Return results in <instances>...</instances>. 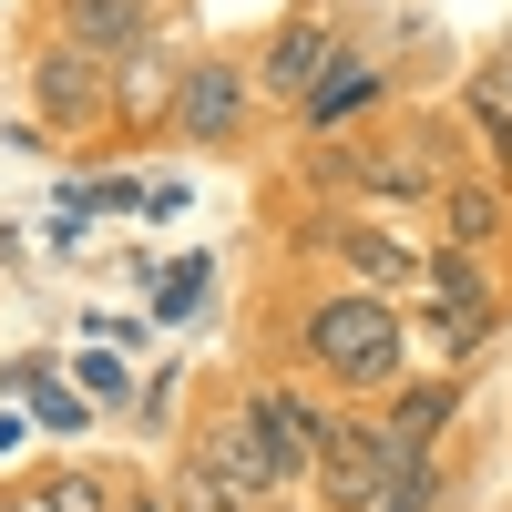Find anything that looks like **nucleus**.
<instances>
[{"label": "nucleus", "mask_w": 512, "mask_h": 512, "mask_svg": "<svg viewBox=\"0 0 512 512\" xmlns=\"http://www.w3.org/2000/svg\"><path fill=\"white\" fill-rule=\"evenodd\" d=\"M11 390L31 400V420H52V431H93V410H103L82 379H52V369H31V359L11 369Z\"/></svg>", "instance_id": "9b49d317"}, {"label": "nucleus", "mask_w": 512, "mask_h": 512, "mask_svg": "<svg viewBox=\"0 0 512 512\" xmlns=\"http://www.w3.org/2000/svg\"><path fill=\"white\" fill-rule=\"evenodd\" d=\"M52 482V512H103V472H41Z\"/></svg>", "instance_id": "6ab92c4d"}, {"label": "nucleus", "mask_w": 512, "mask_h": 512, "mask_svg": "<svg viewBox=\"0 0 512 512\" xmlns=\"http://www.w3.org/2000/svg\"><path fill=\"white\" fill-rule=\"evenodd\" d=\"M195 461H205V472H216V482H226L246 512H277V492L297 482L287 461H277V441L256 431V410H226V420H205V431H195Z\"/></svg>", "instance_id": "7ed1b4c3"}, {"label": "nucleus", "mask_w": 512, "mask_h": 512, "mask_svg": "<svg viewBox=\"0 0 512 512\" xmlns=\"http://www.w3.org/2000/svg\"><path fill=\"white\" fill-rule=\"evenodd\" d=\"M31 103H41V123H93V113L113 103L103 52H82V41H52V52L31 62Z\"/></svg>", "instance_id": "20e7f679"}, {"label": "nucleus", "mask_w": 512, "mask_h": 512, "mask_svg": "<svg viewBox=\"0 0 512 512\" xmlns=\"http://www.w3.org/2000/svg\"><path fill=\"white\" fill-rule=\"evenodd\" d=\"M369 103H379V72L338 52V62H328V82L308 93V123H349V113H369Z\"/></svg>", "instance_id": "ddd939ff"}, {"label": "nucleus", "mask_w": 512, "mask_h": 512, "mask_svg": "<svg viewBox=\"0 0 512 512\" xmlns=\"http://www.w3.org/2000/svg\"><path fill=\"white\" fill-rule=\"evenodd\" d=\"M154 31V0H62V41H82V52H134V41Z\"/></svg>", "instance_id": "6e6552de"}, {"label": "nucleus", "mask_w": 512, "mask_h": 512, "mask_svg": "<svg viewBox=\"0 0 512 512\" xmlns=\"http://www.w3.org/2000/svg\"><path fill=\"white\" fill-rule=\"evenodd\" d=\"M308 359L338 379V390H379V379L400 369V318H390V297L359 287V297L308 308Z\"/></svg>", "instance_id": "f03ea898"}, {"label": "nucleus", "mask_w": 512, "mask_h": 512, "mask_svg": "<svg viewBox=\"0 0 512 512\" xmlns=\"http://www.w3.org/2000/svg\"><path fill=\"white\" fill-rule=\"evenodd\" d=\"M308 472H318V492H328L338 512H379L390 492L431 482V451H400L390 420H328V441H318Z\"/></svg>", "instance_id": "f257e3e1"}, {"label": "nucleus", "mask_w": 512, "mask_h": 512, "mask_svg": "<svg viewBox=\"0 0 512 512\" xmlns=\"http://www.w3.org/2000/svg\"><path fill=\"white\" fill-rule=\"evenodd\" d=\"M123 512H175V502H164V492H154V502H123Z\"/></svg>", "instance_id": "5701e85b"}, {"label": "nucleus", "mask_w": 512, "mask_h": 512, "mask_svg": "<svg viewBox=\"0 0 512 512\" xmlns=\"http://www.w3.org/2000/svg\"><path fill=\"white\" fill-rule=\"evenodd\" d=\"M0 512H52V482H0Z\"/></svg>", "instance_id": "4be33fe9"}, {"label": "nucleus", "mask_w": 512, "mask_h": 512, "mask_svg": "<svg viewBox=\"0 0 512 512\" xmlns=\"http://www.w3.org/2000/svg\"><path fill=\"white\" fill-rule=\"evenodd\" d=\"M328 62H338V31H328V21H287V31L267 41V82H277V93H297V103L328 82Z\"/></svg>", "instance_id": "9d476101"}, {"label": "nucleus", "mask_w": 512, "mask_h": 512, "mask_svg": "<svg viewBox=\"0 0 512 512\" xmlns=\"http://www.w3.org/2000/svg\"><path fill=\"white\" fill-rule=\"evenodd\" d=\"M195 297H205V256H195V267H175V277H164V318H185Z\"/></svg>", "instance_id": "412c9836"}, {"label": "nucleus", "mask_w": 512, "mask_h": 512, "mask_svg": "<svg viewBox=\"0 0 512 512\" xmlns=\"http://www.w3.org/2000/svg\"><path fill=\"white\" fill-rule=\"evenodd\" d=\"M359 195H441V164H431V144L420 134H400V144H369V154H349L338 164Z\"/></svg>", "instance_id": "423d86ee"}, {"label": "nucleus", "mask_w": 512, "mask_h": 512, "mask_svg": "<svg viewBox=\"0 0 512 512\" xmlns=\"http://www.w3.org/2000/svg\"><path fill=\"white\" fill-rule=\"evenodd\" d=\"M482 328H492V287L472 277V256L431 267V338H441V349H472Z\"/></svg>", "instance_id": "0eeeda50"}, {"label": "nucleus", "mask_w": 512, "mask_h": 512, "mask_svg": "<svg viewBox=\"0 0 512 512\" xmlns=\"http://www.w3.org/2000/svg\"><path fill=\"white\" fill-rule=\"evenodd\" d=\"M175 123H185L195 144H226L236 123H246V72H236V62H195V72L175 82Z\"/></svg>", "instance_id": "39448f33"}, {"label": "nucleus", "mask_w": 512, "mask_h": 512, "mask_svg": "<svg viewBox=\"0 0 512 512\" xmlns=\"http://www.w3.org/2000/svg\"><path fill=\"white\" fill-rule=\"evenodd\" d=\"M502 103H512V62H502Z\"/></svg>", "instance_id": "b1692460"}, {"label": "nucleus", "mask_w": 512, "mask_h": 512, "mask_svg": "<svg viewBox=\"0 0 512 512\" xmlns=\"http://www.w3.org/2000/svg\"><path fill=\"white\" fill-rule=\"evenodd\" d=\"M328 246L349 256V277H359V287H400V277H410V256H400L390 236H369V226H328Z\"/></svg>", "instance_id": "2eb2a0df"}, {"label": "nucleus", "mask_w": 512, "mask_h": 512, "mask_svg": "<svg viewBox=\"0 0 512 512\" xmlns=\"http://www.w3.org/2000/svg\"><path fill=\"white\" fill-rule=\"evenodd\" d=\"M82 390H93V400H134V369H123V359H82Z\"/></svg>", "instance_id": "aec40b11"}, {"label": "nucleus", "mask_w": 512, "mask_h": 512, "mask_svg": "<svg viewBox=\"0 0 512 512\" xmlns=\"http://www.w3.org/2000/svg\"><path fill=\"white\" fill-rule=\"evenodd\" d=\"M246 410H256V431L277 441V461H287V472H308V461H318V441H328V410H308L297 390H246Z\"/></svg>", "instance_id": "1a4fd4ad"}, {"label": "nucleus", "mask_w": 512, "mask_h": 512, "mask_svg": "<svg viewBox=\"0 0 512 512\" xmlns=\"http://www.w3.org/2000/svg\"><path fill=\"white\" fill-rule=\"evenodd\" d=\"M451 410H461L451 379H420V390H400V410H390V441H400V451H431Z\"/></svg>", "instance_id": "f8f14e48"}, {"label": "nucleus", "mask_w": 512, "mask_h": 512, "mask_svg": "<svg viewBox=\"0 0 512 512\" xmlns=\"http://www.w3.org/2000/svg\"><path fill=\"white\" fill-rule=\"evenodd\" d=\"M164 502H175V512H246V502H236L216 472H205V461H185V472L164 482Z\"/></svg>", "instance_id": "f3484780"}, {"label": "nucleus", "mask_w": 512, "mask_h": 512, "mask_svg": "<svg viewBox=\"0 0 512 512\" xmlns=\"http://www.w3.org/2000/svg\"><path fill=\"white\" fill-rule=\"evenodd\" d=\"M113 93H123V113H154V103H175V62L134 41V52H123V82H113Z\"/></svg>", "instance_id": "dca6fc26"}, {"label": "nucleus", "mask_w": 512, "mask_h": 512, "mask_svg": "<svg viewBox=\"0 0 512 512\" xmlns=\"http://www.w3.org/2000/svg\"><path fill=\"white\" fill-rule=\"evenodd\" d=\"M441 226H451L461 256L492 246V236H502V195H492V185H441Z\"/></svg>", "instance_id": "4468645a"}, {"label": "nucleus", "mask_w": 512, "mask_h": 512, "mask_svg": "<svg viewBox=\"0 0 512 512\" xmlns=\"http://www.w3.org/2000/svg\"><path fill=\"white\" fill-rule=\"evenodd\" d=\"M472 134L492 144V164L512 175V103H502V93H472Z\"/></svg>", "instance_id": "a211bd4d"}]
</instances>
